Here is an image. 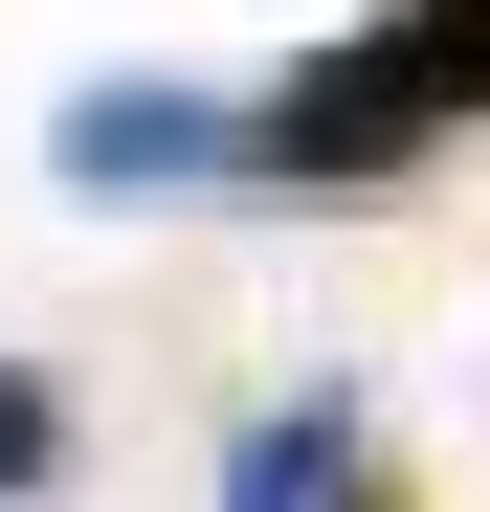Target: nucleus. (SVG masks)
<instances>
[{"label":"nucleus","instance_id":"nucleus-3","mask_svg":"<svg viewBox=\"0 0 490 512\" xmlns=\"http://www.w3.org/2000/svg\"><path fill=\"white\" fill-rule=\"evenodd\" d=\"M223 512H401V468H379V423L312 379V401H268V423L223 446Z\"/></svg>","mask_w":490,"mask_h":512},{"label":"nucleus","instance_id":"nucleus-1","mask_svg":"<svg viewBox=\"0 0 490 512\" xmlns=\"http://www.w3.org/2000/svg\"><path fill=\"white\" fill-rule=\"evenodd\" d=\"M468 112H490V0H379V23H335L268 112H245V179H290V201H379V179H424Z\"/></svg>","mask_w":490,"mask_h":512},{"label":"nucleus","instance_id":"nucleus-2","mask_svg":"<svg viewBox=\"0 0 490 512\" xmlns=\"http://www.w3.org/2000/svg\"><path fill=\"white\" fill-rule=\"evenodd\" d=\"M45 156L90 201H179V179H245V112H201V90H67Z\"/></svg>","mask_w":490,"mask_h":512},{"label":"nucleus","instance_id":"nucleus-4","mask_svg":"<svg viewBox=\"0 0 490 512\" xmlns=\"http://www.w3.org/2000/svg\"><path fill=\"white\" fill-rule=\"evenodd\" d=\"M45 468H67V401H45V379H23V357H0V512H23V490H45Z\"/></svg>","mask_w":490,"mask_h":512}]
</instances>
